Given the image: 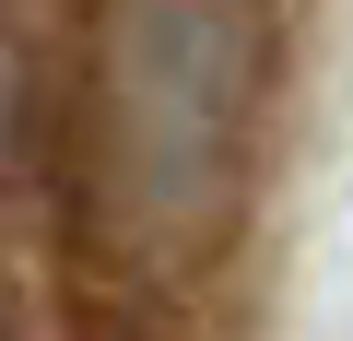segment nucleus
I'll use <instances>...</instances> for the list:
<instances>
[{"mask_svg": "<svg viewBox=\"0 0 353 341\" xmlns=\"http://www.w3.org/2000/svg\"><path fill=\"white\" fill-rule=\"evenodd\" d=\"M12 83H24V48H12V0H0V118H12Z\"/></svg>", "mask_w": 353, "mask_h": 341, "instance_id": "2", "label": "nucleus"}, {"mask_svg": "<svg viewBox=\"0 0 353 341\" xmlns=\"http://www.w3.org/2000/svg\"><path fill=\"white\" fill-rule=\"evenodd\" d=\"M271 83V0H94L83 212L130 271H189L236 224Z\"/></svg>", "mask_w": 353, "mask_h": 341, "instance_id": "1", "label": "nucleus"}, {"mask_svg": "<svg viewBox=\"0 0 353 341\" xmlns=\"http://www.w3.org/2000/svg\"><path fill=\"white\" fill-rule=\"evenodd\" d=\"M0 341H12V318H0Z\"/></svg>", "mask_w": 353, "mask_h": 341, "instance_id": "3", "label": "nucleus"}]
</instances>
